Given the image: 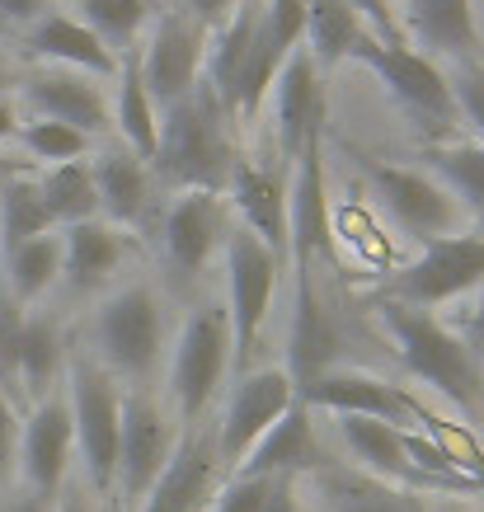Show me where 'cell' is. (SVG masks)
Instances as JSON below:
<instances>
[{"mask_svg": "<svg viewBox=\"0 0 484 512\" xmlns=\"http://www.w3.org/2000/svg\"><path fill=\"white\" fill-rule=\"evenodd\" d=\"M62 278V235H38L15 254H5V287L19 306H29Z\"/></svg>", "mask_w": 484, "mask_h": 512, "instance_id": "35", "label": "cell"}, {"mask_svg": "<svg viewBox=\"0 0 484 512\" xmlns=\"http://www.w3.org/2000/svg\"><path fill=\"white\" fill-rule=\"evenodd\" d=\"M10 33H15V29H10V24H5V15H0V43H5V38H10Z\"/></svg>", "mask_w": 484, "mask_h": 512, "instance_id": "51", "label": "cell"}, {"mask_svg": "<svg viewBox=\"0 0 484 512\" xmlns=\"http://www.w3.org/2000/svg\"><path fill=\"white\" fill-rule=\"evenodd\" d=\"M19 409L10 404V395L0 390V480L10 475V461H15V451H19Z\"/></svg>", "mask_w": 484, "mask_h": 512, "instance_id": "41", "label": "cell"}, {"mask_svg": "<svg viewBox=\"0 0 484 512\" xmlns=\"http://www.w3.org/2000/svg\"><path fill=\"white\" fill-rule=\"evenodd\" d=\"M231 367V320L221 306H198L188 315L179 348H174V367H170V395L179 409V423L188 433H198L207 404L217 400L221 376Z\"/></svg>", "mask_w": 484, "mask_h": 512, "instance_id": "3", "label": "cell"}, {"mask_svg": "<svg viewBox=\"0 0 484 512\" xmlns=\"http://www.w3.org/2000/svg\"><path fill=\"white\" fill-rule=\"evenodd\" d=\"M278 254L245 226L226 231V278H231V367L240 376H250V357L264 329V315L273 306V287H278Z\"/></svg>", "mask_w": 484, "mask_h": 512, "instance_id": "4", "label": "cell"}, {"mask_svg": "<svg viewBox=\"0 0 484 512\" xmlns=\"http://www.w3.org/2000/svg\"><path fill=\"white\" fill-rule=\"evenodd\" d=\"M71 423L85 456V475L99 494L118 484V437H123V390L99 362L80 357L71 367Z\"/></svg>", "mask_w": 484, "mask_h": 512, "instance_id": "5", "label": "cell"}, {"mask_svg": "<svg viewBox=\"0 0 484 512\" xmlns=\"http://www.w3.org/2000/svg\"><path fill=\"white\" fill-rule=\"evenodd\" d=\"M339 325L329 306L315 292V273L311 268H297V306H292V329H287V376H292V390H306L311 381H320L325 372H334L339 362Z\"/></svg>", "mask_w": 484, "mask_h": 512, "instance_id": "14", "label": "cell"}, {"mask_svg": "<svg viewBox=\"0 0 484 512\" xmlns=\"http://www.w3.org/2000/svg\"><path fill=\"white\" fill-rule=\"evenodd\" d=\"M151 165L179 193H221L231 184V113L221 109L217 90L207 80H198L179 104L160 113V141Z\"/></svg>", "mask_w": 484, "mask_h": 512, "instance_id": "1", "label": "cell"}, {"mask_svg": "<svg viewBox=\"0 0 484 512\" xmlns=\"http://www.w3.org/2000/svg\"><path fill=\"white\" fill-rule=\"evenodd\" d=\"M240 5V0H179V10H188L193 19H203L207 29L217 33L226 19H231V10Z\"/></svg>", "mask_w": 484, "mask_h": 512, "instance_id": "43", "label": "cell"}, {"mask_svg": "<svg viewBox=\"0 0 484 512\" xmlns=\"http://www.w3.org/2000/svg\"><path fill=\"white\" fill-rule=\"evenodd\" d=\"M470 489H475V494H484V470L475 475V480H470Z\"/></svg>", "mask_w": 484, "mask_h": 512, "instance_id": "50", "label": "cell"}, {"mask_svg": "<svg viewBox=\"0 0 484 512\" xmlns=\"http://www.w3.org/2000/svg\"><path fill=\"white\" fill-rule=\"evenodd\" d=\"M94 334H99V348H104L113 376L146 381L165 348V325H160V306L151 287H123L118 296H109L99 306Z\"/></svg>", "mask_w": 484, "mask_h": 512, "instance_id": "8", "label": "cell"}, {"mask_svg": "<svg viewBox=\"0 0 484 512\" xmlns=\"http://www.w3.org/2000/svg\"><path fill=\"white\" fill-rule=\"evenodd\" d=\"M118 132H123L127 151L146 165L156 156V141H160V113L156 99L141 80V47L123 52L118 57Z\"/></svg>", "mask_w": 484, "mask_h": 512, "instance_id": "29", "label": "cell"}, {"mask_svg": "<svg viewBox=\"0 0 484 512\" xmlns=\"http://www.w3.org/2000/svg\"><path fill=\"white\" fill-rule=\"evenodd\" d=\"M423 174H433L452 198L484 217V141H438L423 151Z\"/></svg>", "mask_w": 484, "mask_h": 512, "instance_id": "30", "label": "cell"}, {"mask_svg": "<svg viewBox=\"0 0 484 512\" xmlns=\"http://www.w3.org/2000/svg\"><path fill=\"white\" fill-rule=\"evenodd\" d=\"M273 94H278V151L292 170L306 151V141H315L325 127V85H320V71H315L306 47H297L282 62Z\"/></svg>", "mask_w": 484, "mask_h": 512, "instance_id": "17", "label": "cell"}, {"mask_svg": "<svg viewBox=\"0 0 484 512\" xmlns=\"http://www.w3.org/2000/svg\"><path fill=\"white\" fill-rule=\"evenodd\" d=\"M15 132H19L15 104H10V99H0V141H5V137H15Z\"/></svg>", "mask_w": 484, "mask_h": 512, "instance_id": "46", "label": "cell"}, {"mask_svg": "<svg viewBox=\"0 0 484 512\" xmlns=\"http://www.w3.org/2000/svg\"><path fill=\"white\" fill-rule=\"evenodd\" d=\"M5 90H10V62L0 57V99H5Z\"/></svg>", "mask_w": 484, "mask_h": 512, "instance_id": "49", "label": "cell"}, {"mask_svg": "<svg viewBox=\"0 0 484 512\" xmlns=\"http://www.w3.org/2000/svg\"><path fill=\"white\" fill-rule=\"evenodd\" d=\"M123 264V231L104 221H80L62 231V273L76 292H94Z\"/></svg>", "mask_w": 484, "mask_h": 512, "instance_id": "27", "label": "cell"}, {"mask_svg": "<svg viewBox=\"0 0 484 512\" xmlns=\"http://www.w3.org/2000/svg\"><path fill=\"white\" fill-rule=\"evenodd\" d=\"M226 188H231V202H235V212H240V226L259 235L278 259L292 254V235H287V184H282V174L235 160Z\"/></svg>", "mask_w": 484, "mask_h": 512, "instance_id": "21", "label": "cell"}, {"mask_svg": "<svg viewBox=\"0 0 484 512\" xmlns=\"http://www.w3.org/2000/svg\"><path fill=\"white\" fill-rule=\"evenodd\" d=\"M259 512H301L297 508V494H292V480H278V484H273V494H268V503Z\"/></svg>", "mask_w": 484, "mask_h": 512, "instance_id": "44", "label": "cell"}, {"mask_svg": "<svg viewBox=\"0 0 484 512\" xmlns=\"http://www.w3.org/2000/svg\"><path fill=\"white\" fill-rule=\"evenodd\" d=\"M94 188H99V207L113 217V226H146L151 217V179L132 151H104L90 160Z\"/></svg>", "mask_w": 484, "mask_h": 512, "instance_id": "26", "label": "cell"}, {"mask_svg": "<svg viewBox=\"0 0 484 512\" xmlns=\"http://www.w3.org/2000/svg\"><path fill=\"white\" fill-rule=\"evenodd\" d=\"M24 104H29L38 118L47 123H66L85 132V137H99L104 123H109V109H104V94L94 90L90 76H76V71H43V76H33L24 85Z\"/></svg>", "mask_w": 484, "mask_h": 512, "instance_id": "20", "label": "cell"}, {"mask_svg": "<svg viewBox=\"0 0 484 512\" xmlns=\"http://www.w3.org/2000/svg\"><path fill=\"white\" fill-rule=\"evenodd\" d=\"M353 62H362L367 71H376V80L391 90V99L405 113H414L423 127H456L461 113H456L452 99V80L438 62H428L414 47H386L376 43L372 33L358 43Z\"/></svg>", "mask_w": 484, "mask_h": 512, "instance_id": "6", "label": "cell"}, {"mask_svg": "<svg viewBox=\"0 0 484 512\" xmlns=\"http://www.w3.org/2000/svg\"><path fill=\"white\" fill-rule=\"evenodd\" d=\"M24 47H29L33 57H47V62H57V66H76V71H90V76H118V57L80 19H66V15L38 19L24 33Z\"/></svg>", "mask_w": 484, "mask_h": 512, "instance_id": "25", "label": "cell"}, {"mask_svg": "<svg viewBox=\"0 0 484 512\" xmlns=\"http://www.w3.org/2000/svg\"><path fill=\"white\" fill-rule=\"evenodd\" d=\"M80 24L109 47L113 57H123L137 47V33L156 19L160 0H76Z\"/></svg>", "mask_w": 484, "mask_h": 512, "instance_id": "33", "label": "cell"}, {"mask_svg": "<svg viewBox=\"0 0 484 512\" xmlns=\"http://www.w3.org/2000/svg\"><path fill=\"white\" fill-rule=\"evenodd\" d=\"M174 456V437L170 423L160 419V409L141 390H127L123 395V437H118V508H132V503H146V494L160 484L165 466Z\"/></svg>", "mask_w": 484, "mask_h": 512, "instance_id": "10", "label": "cell"}, {"mask_svg": "<svg viewBox=\"0 0 484 512\" xmlns=\"http://www.w3.org/2000/svg\"><path fill=\"white\" fill-rule=\"evenodd\" d=\"M273 484L278 480H240V475H231L221 484V494L212 498V512H259L273 494Z\"/></svg>", "mask_w": 484, "mask_h": 512, "instance_id": "39", "label": "cell"}, {"mask_svg": "<svg viewBox=\"0 0 484 512\" xmlns=\"http://www.w3.org/2000/svg\"><path fill=\"white\" fill-rule=\"evenodd\" d=\"M43 188V202L57 226H80V221H94L99 212V188H94V174L85 160H66V165H52V170L38 179Z\"/></svg>", "mask_w": 484, "mask_h": 512, "instance_id": "34", "label": "cell"}, {"mask_svg": "<svg viewBox=\"0 0 484 512\" xmlns=\"http://www.w3.org/2000/svg\"><path fill=\"white\" fill-rule=\"evenodd\" d=\"M71 447H76V423H71V404L62 395H47L33 404L29 423L19 428V466L29 480V494L38 503H57L66 489V466H71Z\"/></svg>", "mask_w": 484, "mask_h": 512, "instance_id": "12", "label": "cell"}, {"mask_svg": "<svg viewBox=\"0 0 484 512\" xmlns=\"http://www.w3.org/2000/svg\"><path fill=\"white\" fill-rule=\"evenodd\" d=\"M362 38H367V24L348 0H306V38H301V47L311 52L315 71H334L339 62H348Z\"/></svg>", "mask_w": 484, "mask_h": 512, "instance_id": "28", "label": "cell"}, {"mask_svg": "<svg viewBox=\"0 0 484 512\" xmlns=\"http://www.w3.org/2000/svg\"><path fill=\"white\" fill-rule=\"evenodd\" d=\"M367 179H372L381 207H386L414 240H423V245H428V240H442V235L456 226V202L433 174L367 160Z\"/></svg>", "mask_w": 484, "mask_h": 512, "instance_id": "13", "label": "cell"}, {"mask_svg": "<svg viewBox=\"0 0 484 512\" xmlns=\"http://www.w3.org/2000/svg\"><path fill=\"white\" fill-rule=\"evenodd\" d=\"M5 179H10V174H5V170H0V193H5Z\"/></svg>", "mask_w": 484, "mask_h": 512, "instance_id": "52", "label": "cell"}, {"mask_svg": "<svg viewBox=\"0 0 484 512\" xmlns=\"http://www.w3.org/2000/svg\"><path fill=\"white\" fill-rule=\"evenodd\" d=\"M447 80H452V99L461 123H470L484 141V62H456V71Z\"/></svg>", "mask_w": 484, "mask_h": 512, "instance_id": "37", "label": "cell"}, {"mask_svg": "<svg viewBox=\"0 0 484 512\" xmlns=\"http://www.w3.org/2000/svg\"><path fill=\"white\" fill-rule=\"evenodd\" d=\"M62 372V329L52 315H24L19 334V390L24 400H47V390L57 386Z\"/></svg>", "mask_w": 484, "mask_h": 512, "instance_id": "31", "label": "cell"}, {"mask_svg": "<svg viewBox=\"0 0 484 512\" xmlns=\"http://www.w3.org/2000/svg\"><path fill=\"white\" fill-rule=\"evenodd\" d=\"M470 329L484 339V296H480V306H475V315H470Z\"/></svg>", "mask_w": 484, "mask_h": 512, "instance_id": "48", "label": "cell"}, {"mask_svg": "<svg viewBox=\"0 0 484 512\" xmlns=\"http://www.w3.org/2000/svg\"><path fill=\"white\" fill-rule=\"evenodd\" d=\"M287 235H292V254L297 268H311L315 259H329L334 231H329V188L325 165H320V137L306 141V151L292 174V198H287Z\"/></svg>", "mask_w": 484, "mask_h": 512, "instance_id": "19", "label": "cell"}, {"mask_svg": "<svg viewBox=\"0 0 484 512\" xmlns=\"http://www.w3.org/2000/svg\"><path fill=\"white\" fill-rule=\"evenodd\" d=\"M0 15H5V24H10L15 33L19 29L29 33L38 19L52 15V0H0Z\"/></svg>", "mask_w": 484, "mask_h": 512, "instance_id": "42", "label": "cell"}, {"mask_svg": "<svg viewBox=\"0 0 484 512\" xmlns=\"http://www.w3.org/2000/svg\"><path fill=\"white\" fill-rule=\"evenodd\" d=\"M156 29L146 38V52H141V80L156 99V109H170L179 104L198 80H203V62H207V29L203 19H193L188 10H156L151 19Z\"/></svg>", "mask_w": 484, "mask_h": 512, "instance_id": "7", "label": "cell"}, {"mask_svg": "<svg viewBox=\"0 0 484 512\" xmlns=\"http://www.w3.org/2000/svg\"><path fill=\"white\" fill-rule=\"evenodd\" d=\"M52 226H57V221L47 212L38 179L10 174V179H5V193H0V254H15L19 245H29L38 235H52Z\"/></svg>", "mask_w": 484, "mask_h": 512, "instance_id": "32", "label": "cell"}, {"mask_svg": "<svg viewBox=\"0 0 484 512\" xmlns=\"http://www.w3.org/2000/svg\"><path fill=\"white\" fill-rule=\"evenodd\" d=\"M292 404H297V390H292V376L282 372V367L240 376V386H235L231 404H226V419H221L217 466H226V470L240 466Z\"/></svg>", "mask_w": 484, "mask_h": 512, "instance_id": "11", "label": "cell"}, {"mask_svg": "<svg viewBox=\"0 0 484 512\" xmlns=\"http://www.w3.org/2000/svg\"><path fill=\"white\" fill-rule=\"evenodd\" d=\"M339 433H344L353 461H358L367 475H376V480H386V484H400V489H414V494L433 489L419 470L409 466L405 428L381 423V419H353V414H344V419H339Z\"/></svg>", "mask_w": 484, "mask_h": 512, "instance_id": "22", "label": "cell"}, {"mask_svg": "<svg viewBox=\"0 0 484 512\" xmlns=\"http://www.w3.org/2000/svg\"><path fill=\"white\" fill-rule=\"evenodd\" d=\"M320 466H329V456L315 442L311 409L297 400L231 475H240V480H297V475H315Z\"/></svg>", "mask_w": 484, "mask_h": 512, "instance_id": "18", "label": "cell"}, {"mask_svg": "<svg viewBox=\"0 0 484 512\" xmlns=\"http://www.w3.org/2000/svg\"><path fill=\"white\" fill-rule=\"evenodd\" d=\"M19 137H24V146H29L38 160H52V165H66V160H80L85 151H90V137L85 132H76V127L66 123H47V118H38V123L19 127Z\"/></svg>", "mask_w": 484, "mask_h": 512, "instance_id": "36", "label": "cell"}, {"mask_svg": "<svg viewBox=\"0 0 484 512\" xmlns=\"http://www.w3.org/2000/svg\"><path fill=\"white\" fill-rule=\"evenodd\" d=\"M484 282V235H442L428 240L423 254L391 282V301L405 306H442Z\"/></svg>", "mask_w": 484, "mask_h": 512, "instance_id": "9", "label": "cell"}, {"mask_svg": "<svg viewBox=\"0 0 484 512\" xmlns=\"http://www.w3.org/2000/svg\"><path fill=\"white\" fill-rule=\"evenodd\" d=\"M306 409H334L339 419L344 414H353V419H381V423H405L409 428V409H414V395L400 386H391V381H381V376H367V372H344V367H334V372H325L320 381H311V386L297 395Z\"/></svg>", "mask_w": 484, "mask_h": 512, "instance_id": "16", "label": "cell"}, {"mask_svg": "<svg viewBox=\"0 0 484 512\" xmlns=\"http://www.w3.org/2000/svg\"><path fill=\"white\" fill-rule=\"evenodd\" d=\"M315 489L325 498V512H428L423 494L376 480L367 470L320 466L315 470Z\"/></svg>", "mask_w": 484, "mask_h": 512, "instance_id": "24", "label": "cell"}, {"mask_svg": "<svg viewBox=\"0 0 484 512\" xmlns=\"http://www.w3.org/2000/svg\"><path fill=\"white\" fill-rule=\"evenodd\" d=\"M259 19L282 52H297L306 38V0H268V10H259Z\"/></svg>", "mask_w": 484, "mask_h": 512, "instance_id": "38", "label": "cell"}, {"mask_svg": "<svg viewBox=\"0 0 484 512\" xmlns=\"http://www.w3.org/2000/svg\"><path fill=\"white\" fill-rule=\"evenodd\" d=\"M409 29L423 57H452V62H475L480 52V29L470 15V0H409Z\"/></svg>", "mask_w": 484, "mask_h": 512, "instance_id": "23", "label": "cell"}, {"mask_svg": "<svg viewBox=\"0 0 484 512\" xmlns=\"http://www.w3.org/2000/svg\"><path fill=\"white\" fill-rule=\"evenodd\" d=\"M348 5L358 10V19L367 24V33H372L376 43L405 47V33H400V24H395V15H391V5H386V0H348Z\"/></svg>", "mask_w": 484, "mask_h": 512, "instance_id": "40", "label": "cell"}, {"mask_svg": "<svg viewBox=\"0 0 484 512\" xmlns=\"http://www.w3.org/2000/svg\"><path fill=\"white\" fill-rule=\"evenodd\" d=\"M0 512H47V503H38L33 494H24V498H15V503H5Z\"/></svg>", "mask_w": 484, "mask_h": 512, "instance_id": "47", "label": "cell"}, {"mask_svg": "<svg viewBox=\"0 0 484 512\" xmlns=\"http://www.w3.org/2000/svg\"><path fill=\"white\" fill-rule=\"evenodd\" d=\"M47 512H90V508H85V498H80L76 484H66L62 494H57V503H52Z\"/></svg>", "mask_w": 484, "mask_h": 512, "instance_id": "45", "label": "cell"}, {"mask_svg": "<svg viewBox=\"0 0 484 512\" xmlns=\"http://www.w3.org/2000/svg\"><path fill=\"white\" fill-rule=\"evenodd\" d=\"M376 315H381V325L391 329L395 353H400V362H405V372L414 381L433 386L461 414L480 409L484 372H480V362H475V353L456 339L452 329H442L423 306H405V301H391V296L376 301Z\"/></svg>", "mask_w": 484, "mask_h": 512, "instance_id": "2", "label": "cell"}, {"mask_svg": "<svg viewBox=\"0 0 484 512\" xmlns=\"http://www.w3.org/2000/svg\"><path fill=\"white\" fill-rule=\"evenodd\" d=\"M226 202L221 193H179L170 212L160 221V240H165V259L179 278H198L212 259L217 240H226Z\"/></svg>", "mask_w": 484, "mask_h": 512, "instance_id": "15", "label": "cell"}]
</instances>
